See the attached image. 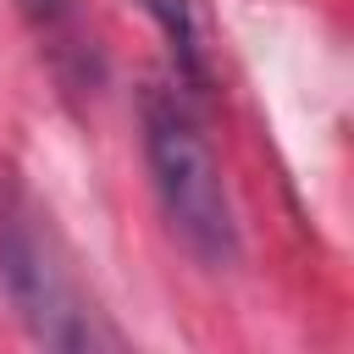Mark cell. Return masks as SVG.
Here are the masks:
<instances>
[{"label":"cell","instance_id":"2","mask_svg":"<svg viewBox=\"0 0 354 354\" xmlns=\"http://www.w3.org/2000/svg\"><path fill=\"white\" fill-rule=\"evenodd\" d=\"M0 282H6L17 315L28 321V332L39 343H50V348H94V343H111V332L83 304L77 277H72L55 232L22 199L0 205Z\"/></svg>","mask_w":354,"mask_h":354},{"label":"cell","instance_id":"1","mask_svg":"<svg viewBox=\"0 0 354 354\" xmlns=\"http://www.w3.org/2000/svg\"><path fill=\"white\" fill-rule=\"evenodd\" d=\"M144 160H149V183H155V199H160L177 243L205 266H232L238 260L232 194H227V177H221L194 111L177 94L155 88L144 100Z\"/></svg>","mask_w":354,"mask_h":354},{"label":"cell","instance_id":"3","mask_svg":"<svg viewBox=\"0 0 354 354\" xmlns=\"http://www.w3.org/2000/svg\"><path fill=\"white\" fill-rule=\"evenodd\" d=\"M22 11H28V22L44 33V39H66V28H72V0H17Z\"/></svg>","mask_w":354,"mask_h":354}]
</instances>
